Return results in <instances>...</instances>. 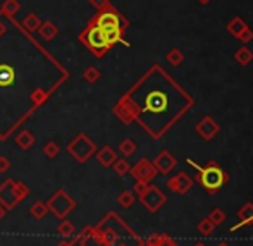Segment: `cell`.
Segmentation results:
<instances>
[{"instance_id": "1", "label": "cell", "mask_w": 253, "mask_h": 246, "mask_svg": "<svg viewBox=\"0 0 253 246\" xmlns=\"http://www.w3.org/2000/svg\"><path fill=\"white\" fill-rule=\"evenodd\" d=\"M183 91L172 80L167 81V86L162 88H152L145 95V105L143 110L153 115H164L170 109V97Z\"/></svg>"}, {"instance_id": "2", "label": "cell", "mask_w": 253, "mask_h": 246, "mask_svg": "<svg viewBox=\"0 0 253 246\" xmlns=\"http://www.w3.org/2000/svg\"><path fill=\"white\" fill-rule=\"evenodd\" d=\"M80 40L83 42V45L88 47V50H90L97 59H102L107 50L110 49V45L105 40V33H103L97 24L91 23V21L83 30V33L80 34Z\"/></svg>"}, {"instance_id": "3", "label": "cell", "mask_w": 253, "mask_h": 246, "mask_svg": "<svg viewBox=\"0 0 253 246\" xmlns=\"http://www.w3.org/2000/svg\"><path fill=\"white\" fill-rule=\"evenodd\" d=\"M91 23L97 24V26H99L103 33H107V31H114V30L126 31L128 30V26H129L128 19H126L119 11H116L112 5L102 9V11H99V14L91 19Z\"/></svg>"}, {"instance_id": "4", "label": "cell", "mask_w": 253, "mask_h": 246, "mask_svg": "<svg viewBox=\"0 0 253 246\" xmlns=\"http://www.w3.org/2000/svg\"><path fill=\"white\" fill-rule=\"evenodd\" d=\"M189 164H193L191 160H189ZM193 165L197 167L198 172H200V176H198L200 184L205 189H208V191H217L226 182V174H224V170L217 164H210V165L203 167V169L200 165H197V164H193Z\"/></svg>"}, {"instance_id": "5", "label": "cell", "mask_w": 253, "mask_h": 246, "mask_svg": "<svg viewBox=\"0 0 253 246\" xmlns=\"http://www.w3.org/2000/svg\"><path fill=\"white\" fill-rule=\"evenodd\" d=\"M67 150H69V153H72V155L80 160V162H83V160H86L88 157H90L91 153L95 151V145L88 140V136L80 134V136L76 138V140L69 145Z\"/></svg>"}, {"instance_id": "6", "label": "cell", "mask_w": 253, "mask_h": 246, "mask_svg": "<svg viewBox=\"0 0 253 246\" xmlns=\"http://www.w3.org/2000/svg\"><path fill=\"white\" fill-rule=\"evenodd\" d=\"M16 81V69L9 64H0V86L7 88Z\"/></svg>"}, {"instance_id": "7", "label": "cell", "mask_w": 253, "mask_h": 246, "mask_svg": "<svg viewBox=\"0 0 253 246\" xmlns=\"http://www.w3.org/2000/svg\"><path fill=\"white\" fill-rule=\"evenodd\" d=\"M57 33H59V28L55 26V24L52 23V21H43L42 26L38 28V34L45 40V42H50V40H53V38L57 36Z\"/></svg>"}, {"instance_id": "8", "label": "cell", "mask_w": 253, "mask_h": 246, "mask_svg": "<svg viewBox=\"0 0 253 246\" xmlns=\"http://www.w3.org/2000/svg\"><path fill=\"white\" fill-rule=\"evenodd\" d=\"M246 28H248V26H246V23L243 21L241 17H239V16L233 17L229 23H227V31H229V33L233 34V36H236V38H238L239 34H241L243 31L246 30Z\"/></svg>"}, {"instance_id": "9", "label": "cell", "mask_w": 253, "mask_h": 246, "mask_svg": "<svg viewBox=\"0 0 253 246\" xmlns=\"http://www.w3.org/2000/svg\"><path fill=\"white\" fill-rule=\"evenodd\" d=\"M19 11H21L19 0H5L0 7V14L5 16V17H14V14H17Z\"/></svg>"}, {"instance_id": "10", "label": "cell", "mask_w": 253, "mask_h": 246, "mask_svg": "<svg viewBox=\"0 0 253 246\" xmlns=\"http://www.w3.org/2000/svg\"><path fill=\"white\" fill-rule=\"evenodd\" d=\"M23 28L26 31H30V33H34V31H38V28L42 26V19L38 17L36 14H33V12H30V14L26 16V17L23 19Z\"/></svg>"}, {"instance_id": "11", "label": "cell", "mask_w": 253, "mask_h": 246, "mask_svg": "<svg viewBox=\"0 0 253 246\" xmlns=\"http://www.w3.org/2000/svg\"><path fill=\"white\" fill-rule=\"evenodd\" d=\"M16 143L23 148V150H28V148H31L34 145V138L30 131H21L17 134V138H16Z\"/></svg>"}, {"instance_id": "12", "label": "cell", "mask_w": 253, "mask_h": 246, "mask_svg": "<svg viewBox=\"0 0 253 246\" xmlns=\"http://www.w3.org/2000/svg\"><path fill=\"white\" fill-rule=\"evenodd\" d=\"M235 59L239 66H248L250 62L253 61V52L250 49H246V47H241V49L235 53Z\"/></svg>"}, {"instance_id": "13", "label": "cell", "mask_w": 253, "mask_h": 246, "mask_svg": "<svg viewBox=\"0 0 253 246\" xmlns=\"http://www.w3.org/2000/svg\"><path fill=\"white\" fill-rule=\"evenodd\" d=\"M166 59H167V62H169L170 66L179 67V66L185 62V53H183L179 49H172V50H169V53L166 55Z\"/></svg>"}, {"instance_id": "14", "label": "cell", "mask_w": 253, "mask_h": 246, "mask_svg": "<svg viewBox=\"0 0 253 246\" xmlns=\"http://www.w3.org/2000/svg\"><path fill=\"white\" fill-rule=\"evenodd\" d=\"M97 159H99V162L102 164L103 167H109L110 164L114 162V159H116V153H114V151L110 150L109 147H105V148H102V150L99 151Z\"/></svg>"}, {"instance_id": "15", "label": "cell", "mask_w": 253, "mask_h": 246, "mask_svg": "<svg viewBox=\"0 0 253 246\" xmlns=\"http://www.w3.org/2000/svg\"><path fill=\"white\" fill-rule=\"evenodd\" d=\"M100 71H99V67H95V66H90V67H86L83 71V80L86 81V83H90V84H95L97 81L100 80Z\"/></svg>"}, {"instance_id": "16", "label": "cell", "mask_w": 253, "mask_h": 246, "mask_svg": "<svg viewBox=\"0 0 253 246\" xmlns=\"http://www.w3.org/2000/svg\"><path fill=\"white\" fill-rule=\"evenodd\" d=\"M47 91L43 90V88H34L33 91H31V95H30V98H31V102H33V105L36 107V105H40V103H43L47 100Z\"/></svg>"}, {"instance_id": "17", "label": "cell", "mask_w": 253, "mask_h": 246, "mask_svg": "<svg viewBox=\"0 0 253 246\" xmlns=\"http://www.w3.org/2000/svg\"><path fill=\"white\" fill-rule=\"evenodd\" d=\"M198 131L203 132L205 136H210L212 132L217 131V126H214V122H212L210 119H205V121L200 122V126H198Z\"/></svg>"}, {"instance_id": "18", "label": "cell", "mask_w": 253, "mask_h": 246, "mask_svg": "<svg viewBox=\"0 0 253 246\" xmlns=\"http://www.w3.org/2000/svg\"><path fill=\"white\" fill-rule=\"evenodd\" d=\"M43 151H45L47 157L53 159V157H57V153H59V145H57L55 141H49V143L43 147Z\"/></svg>"}, {"instance_id": "19", "label": "cell", "mask_w": 253, "mask_h": 246, "mask_svg": "<svg viewBox=\"0 0 253 246\" xmlns=\"http://www.w3.org/2000/svg\"><path fill=\"white\" fill-rule=\"evenodd\" d=\"M172 164H176V162H172V160H170L169 157L166 155V153H164L162 157H159V159H157V165H159L162 170H169L170 167H172Z\"/></svg>"}, {"instance_id": "20", "label": "cell", "mask_w": 253, "mask_h": 246, "mask_svg": "<svg viewBox=\"0 0 253 246\" xmlns=\"http://www.w3.org/2000/svg\"><path fill=\"white\" fill-rule=\"evenodd\" d=\"M238 40H239V42H243V43H250V42H252V40H253V30H252V28H246V30L238 36Z\"/></svg>"}, {"instance_id": "21", "label": "cell", "mask_w": 253, "mask_h": 246, "mask_svg": "<svg viewBox=\"0 0 253 246\" xmlns=\"http://www.w3.org/2000/svg\"><path fill=\"white\" fill-rule=\"evenodd\" d=\"M121 151L124 153V155H131L133 151H135V145H133L129 140L122 141V143H121Z\"/></svg>"}, {"instance_id": "22", "label": "cell", "mask_w": 253, "mask_h": 246, "mask_svg": "<svg viewBox=\"0 0 253 246\" xmlns=\"http://www.w3.org/2000/svg\"><path fill=\"white\" fill-rule=\"evenodd\" d=\"M90 4L93 5L97 11H102V9L109 7L110 5V0H90Z\"/></svg>"}, {"instance_id": "23", "label": "cell", "mask_w": 253, "mask_h": 246, "mask_svg": "<svg viewBox=\"0 0 253 246\" xmlns=\"http://www.w3.org/2000/svg\"><path fill=\"white\" fill-rule=\"evenodd\" d=\"M9 169H11V162L5 157H0V172H5Z\"/></svg>"}, {"instance_id": "24", "label": "cell", "mask_w": 253, "mask_h": 246, "mask_svg": "<svg viewBox=\"0 0 253 246\" xmlns=\"http://www.w3.org/2000/svg\"><path fill=\"white\" fill-rule=\"evenodd\" d=\"M116 170H118L119 174H124L126 170H128V164H126L124 160H119V162L116 164Z\"/></svg>"}, {"instance_id": "25", "label": "cell", "mask_w": 253, "mask_h": 246, "mask_svg": "<svg viewBox=\"0 0 253 246\" xmlns=\"http://www.w3.org/2000/svg\"><path fill=\"white\" fill-rule=\"evenodd\" d=\"M5 33H7V26H5V24L2 23V21H0V38L4 36Z\"/></svg>"}, {"instance_id": "26", "label": "cell", "mask_w": 253, "mask_h": 246, "mask_svg": "<svg viewBox=\"0 0 253 246\" xmlns=\"http://www.w3.org/2000/svg\"><path fill=\"white\" fill-rule=\"evenodd\" d=\"M198 2H200L202 5H207V4H210L212 0H198Z\"/></svg>"}]
</instances>
